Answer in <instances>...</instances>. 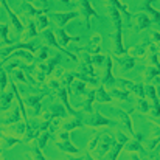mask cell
<instances>
[{"label":"cell","mask_w":160,"mask_h":160,"mask_svg":"<svg viewBox=\"0 0 160 160\" xmlns=\"http://www.w3.org/2000/svg\"><path fill=\"white\" fill-rule=\"evenodd\" d=\"M117 143V140L109 134V132H103V135H101V140H100V143H98V146L90 152V154H93L92 157L97 160H103L104 159V156H106L107 152L112 149V146Z\"/></svg>","instance_id":"cell-1"},{"label":"cell","mask_w":160,"mask_h":160,"mask_svg":"<svg viewBox=\"0 0 160 160\" xmlns=\"http://www.w3.org/2000/svg\"><path fill=\"white\" fill-rule=\"evenodd\" d=\"M82 121H84V126H89V128H100V126H118V123L112 118H109L106 115L100 113V112H95V113H90L87 118L82 117Z\"/></svg>","instance_id":"cell-2"},{"label":"cell","mask_w":160,"mask_h":160,"mask_svg":"<svg viewBox=\"0 0 160 160\" xmlns=\"http://www.w3.org/2000/svg\"><path fill=\"white\" fill-rule=\"evenodd\" d=\"M101 44H103V38H101L100 33H93V34H90V38H89V44H87V47H84V53L90 54V56L100 53Z\"/></svg>","instance_id":"cell-3"},{"label":"cell","mask_w":160,"mask_h":160,"mask_svg":"<svg viewBox=\"0 0 160 160\" xmlns=\"http://www.w3.org/2000/svg\"><path fill=\"white\" fill-rule=\"evenodd\" d=\"M124 149L128 152H145L146 149L143 148V134H134V140H129L124 145Z\"/></svg>","instance_id":"cell-4"},{"label":"cell","mask_w":160,"mask_h":160,"mask_svg":"<svg viewBox=\"0 0 160 160\" xmlns=\"http://www.w3.org/2000/svg\"><path fill=\"white\" fill-rule=\"evenodd\" d=\"M79 14L82 16V19H84L86 23H87V31H89V28H90V16L100 19V14L93 9V6L90 5L89 0H81V12H79Z\"/></svg>","instance_id":"cell-5"},{"label":"cell","mask_w":160,"mask_h":160,"mask_svg":"<svg viewBox=\"0 0 160 160\" xmlns=\"http://www.w3.org/2000/svg\"><path fill=\"white\" fill-rule=\"evenodd\" d=\"M67 115H68V112L65 110V107L59 106V104H54V106L50 107L48 112H45V113L42 115V120H45V121H53L54 118H67Z\"/></svg>","instance_id":"cell-6"},{"label":"cell","mask_w":160,"mask_h":160,"mask_svg":"<svg viewBox=\"0 0 160 160\" xmlns=\"http://www.w3.org/2000/svg\"><path fill=\"white\" fill-rule=\"evenodd\" d=\"M117 81H120V82L123 84V87H128V89L131 90V93H134L135 97H138V98H146L145 86H143V84H135V82H132V81H129V79H117Z\"/></svg>","instance_id":"cell-7"},{"label":"cell","mask_w":160,"mask_h":160,"mask_svg":"<svg viewBox=\"0 0 160 160\" xmlns=\"http://www.w3.org/2000/svg\"><path fill=\"white\" fill-rule=\"evenodd\" d=\"M56 97L62 101V104L65 107V110L68 112V115H72V117H78V115H81V113H78L75 109H72L70 106V101H68V90H67V87H61L58 92H56Z\"/></svg>","instance_id":"cell-8"},{"label":"cell","mask_w":160,"mask_h":160,"mask_svg":"<svg viewBox=\"0 0 160 160\" xmlns=\"http://www.w3.org/2000/svg\"><path fill=\"white\" fill-rule=\"evenodd\" d=\"M79 17L78 11H70V12H53V19L56 20V23L59 25V28H62L64 25H67L72 19Z\"/></svg>","instance_id":"cell-9"},{"label":"cell","mask_w":160,"mask_h":160,"mask_svg":"<svg viewBox=\"0 0 160 160\" xmlns=\"http://www.w3.org/2000/svg\"><path fill=\"white\" fill-rule=\"evenodd\" d=\"M148 47H149V39H143L142 42L135 44L134 47H131L128 50V54L132 56V58H140V56H145L148 53Z\"/></svg>","instance_id":"cell-10"},{"label":"cell","mask_w":160,"mask_h":160,"mask_svg":"<svg viewBox=\"0 0 160 160\" xmlns=\"http://www.w3.org/2000/svg\"><path fill=\"white\" fill-rule=\"evenodd\" d=\"M134 19H135V27H134V30H135V31L146 30V28H149V27L152 25L151 17H149L148 14H145V12H138Z\"/></svg>","instance_id":"cell-11"},{"label":"cell","mask_w":160,"mask_h":160,"mask_svg":"<svg viewBox=\"0 0 160 160\" xmlns=\"http://www.w3.org/2000/svg\"><path fill=\"white\" fill-rule=\"evenodd\" d=\"M79 128H84L82 115H78L72 120H62V124H61V129L68 131V132H72L73 129H79Z\"/></svg>","instance_id":"cell-12"},{"label":"cell","mask_w":160,"mask_h":160,"mask_svg":"<svg viewBox=\"0 0 160 160\" xmlns=\"http://www.w3.org/2000/svg\"><path fill=\"white\" fill-rule=\"evenodd\" d=\"M45 97V93H41V95H30L27 97V104L33 109V117L36 118L41 112V100Z\"/></svg>","instance_id":"cell-13"},{"label":"cell","mask_w":160,"mask_h":160,"mask_svg":"<svg viewBox=\"0 0 160 160\" xmlns=\"http://www.w3.org/2000/svg\"><path fill=\"white\" fill-rule=\"evenodd\" d=\"M115 82H117V79H115V76H113V73H112V58L107 56L106 68H104V76H103V86L112 87Z\"/></svg>","instance_id":"cell-14"},{"label":"cell","mask_w":160,"mask_h":160,"mask_svg":"<svg viewBox=\"0 0 160 160\" xmlns=\"http://www.w3.org/2000/svg\"><path fill=\"white\" fill-rule=\"evenodd\" d=\"M54 146L58 149H61L62 152H67V154H79V149L70 140H64V142L58 140V142H54Z\"/></svg>","instance_id":"cell-15"},{"label":"cell","mask_w":160,"mask_h":160,"mask_svg":"<svg viewBox=\"0 0 160 160\" xmlns=\"http://www.w3.org/2000/svg\"><path fill=\"white\" fill-rule=\"evenodd\" d=\"M79 72L81 73H86L89 76H95V72H93V64H92V56L87 53H84L82 56V64L79 67Z\"/></svg>","instance_id":"cell-16"},{"label":"cell","mask_w":160,"mask_h":160,"mask_svg":"<svg viewBox=\"0 0 160 160\" xmlns=\"http://www.w3.org/2000/svg\"><path fill=\"white\" fill-rule=\"evenodd\" d=\"M95 101H98L101 104H109V103L113 101V98H112L110 93L106 92L104 86H98V89L95 90Z\"/></svg>","instance_id":"cell-17"},{"label":"cell","mask_w":160,"mask_h":160,"mask_svg":"<svg viewBox=\"0 0 160 160\" xmlns=\"http://www.w3.org/2000/svg\"><path fill=\"white\" fill-rule=\"evenodd\" d=\"M61 59H62V56H61V54H54L53 58L48 61V64H47V65H44V64H39V65H41V68L45 72V75L48 76V75H52V73H53L54 70H56V67L61 64Z\"/></svg>","instance_id":"cell-18"},{"label":"cell","mask_w":160,"mask_h":160,"mask_svg":"<svg viewBox=\"0 0 160 160\" xmlns=\"http://www.w3.org/2000/svg\"><path fill=\"white\" fill-rule=\"evenodd\" d=\"M56 36H58V38H59V41L62 42V45H61L62 48H64V47H67L70 42H79V38H78V36H68V34L65 33V30H64V28H59V30L56 31Z\"/></svg>","instance_id":"cell-19"},{"label":"cell","mask_w":160,"mask_h":160,"mask_svg":"<svg viewBox=\"0 0 160 160\" xmlns=\"http://www.w3.org/2000/svg\"><path fill=\"white\" fill-rule=\"evenodd\" d=\"M73 76H75L78 81L84 82L86 86H87V84H89V86H92V87H98V86H100V82H98V79H97L95 76H89V75L81 73V72H75V73H73Z\"/></svg>","instance_id":"cell-20"},{"label":"cell","mask_w":160,"mask_h":160,"mask_svg":"<svg viewBox=\"0 0 160 160\" xmlns=\"http://www.w3.org/2000/svg\"><path fill=\"white\" fill-rule=\"evenodd\" d=\"M123 28H115V56L124 54V47H123Z\"/></svg>","instance_id":"cell-21"},{"label":"cell","mask_w":160,"mask_h":160,"mask_svg":"<svg viewBox=\"0 0 160 160\" xmlns=\"http://www.w3.org/2000/svg\"><path fill=\"white\" fill-rule=\"evenodd\" d=\"M145 81H156V82H160V72L156 68V67H152V65H148L146 67V70H145Z\"/></svg>","instance_id":"cell-22"},{"label":"cell","mask_w":160,"mask_h":160,"mask_svg":"<svg viewBox=\"0 0 160 160\" xmlns=\"http://www.w3.org/2000/svg\"><path fill=\"white\" fill-rule=\"evenodd\" d=\"M45 11H48V8H36V6H33L31 3H28V2L23 3V12H25L27 16H41V14H44Z\"/></svg>","instance_id":"cell-23"},{"label":"cell","mask_w":160,"mask_h":160,"mask_svg":"<svg viewBox=\"0 0 160 160\" xmlns=\"http://www.w3.org/2000/svg\"><path fill=\"white\" fill-rule=\"evenodd\" d=\"M117 61L120 62V65H121V68H124V70H131V68H134V65H135V62H137V59L135 58H132V56H117Z\"/></svg>","instance_id":"cell-24"},{"label":"cell","mask_w":160,"mask_h":160,"mask_svg":"<svg viewBox=\"0 0 160 160\" xmlns=\"http://www.w3.org/2000/svg\"><path fill=\"white\" fill-rule=\"evenodd\" d=\"M84 97H86V101L82 104V110L86 113H92V104L95 101V90H87Z\"/></svg>","instance_id":"cell-25"},{"label":"cell","mask_w":160,"mask_h":160,"mask_svg":"<svg viewBox=\"0 0 160 160\" xmlns=\"http://www.w3.org/2000/svg\"><path fill=\"white\" fill-rule=\"evenodd\" d=\"M151 3H152V0H146L145 5H143V8H145V11L148 12V16L151 17L152 22H160V12L151 6Z\"/></svg>","instance_id":"cell-26"},{"label":"cell","mask_w":160,"mask_h":160,"mask_svg":"<svg viewBox=\"0 0 160 160\" xmlns=\"http://www.w3.org/2000/svg\"><path fill=\"white\" fill-rule=\"evenodd\" d=\"M107 9H109V14H110V17H112V20H113V23H115V28H123V20H121V14H120V11L115 8V6H107Z\"/></svg>","instance_id":"cell-27"},{"label":"cell","mask_w":160,"mask_h":160,"mask_svg":"<svg viewBox=\"0 0 160 160\" xmlns=\"http://www.w3.org/2000/svg\"><path fill=\"white\" fill-rule=\"evenodd\" d=\"M107 2H109V3L112 5V6H115V8H117V9H118L120 12H123L128 22H131V20H132V16H131V12L128 11V8H126V6H124V5H123V3H121L120 0H107Z\"/></svg>","instance_id":"cell-28"},{"label":"cell","mask_w":160,"mask_h":160,"mask_svg":"<svg viewBox=\"0 0 160 160\" xmlns=\"http://www.w3.org/2000/svg\"><path fill=\"white\" fill-rule=\"evenodd\" d=\"M2 3H3V6H5V9L8 11V14L11 16V20H12V25H14V27L17 28V31H22V30H23V25H22V22H20L19 19H17V16H16V14L12 12V9H11V8L8 6V3H6V0H2Z\"/></svg>","instance_id":"cell-29"},{"label":"cell","mask_w":160,"mask_h":160,"mask_svg":"<svg viewBox=\"0 0 160 160\" xmlns=\"http://www.w3.org/2000/svg\"><path fill=\"white\" fill-rule=\"evenodd\" d=\"M12 58H20V59H25V61H28V62H33L34 61V54L31 53V52H25V50H14L12 53H11ZM11 56H8V58H11ZM8 58H5V59H8Z\"/></svg>","instance_id":"cell-30"},{"label":"cell","mask_w":160,"mask_h":160,"mask_svg":"<svg viewBox=\"0 0 160 160\" xmlns=\"http://www.w3.org/2000/svg\"><path fill=\"white\" fill-rule=\"evenodd\" d=\"M135 106H137V110H138V112H142V113H145V115L149 113V112H151V107H152L151 106V101L146 100V98H138Z\"/></svg>","instance_id":"cell-31"},{"label":"cell","mask_w":160,"mask_h":160,"mask_svg":"<svg viewBox=\"0 0 160 160\" xmlns=\"http://www.w3.org/2000/svg\"><path fill=\"white\" fill-rule=\"evenodd\" d=\"M48 138H50V132L45 131V132H42L38 138H34V145H36L39 149H44L45 145H47V142H48Z\"/></svg>","instance_id":"cell-32"},{"label":"cell","mask_w":160,"mask_h":160,"mask_svg":"<svg viewBox=\"0 0 160 160\" xmlns=\"http://www.w3.org/2000/svg\"><path fill=\"white\" fill-rule=\"evenodd\" d=\"M12 97H14V90H12V92H9V93H5V95H2V97H0V110L6 109V107L11 104Z\"/></svg>","instance_id":"cell-33"},{"label":"cell","mask_w":160,"mask_h":160,"mask_svg":"<svg viewBox=\"0 0 160 160\" xmlns=\"http://www.w3.org/2000/svg\"><path fill=\"white\" fill-rule=\"evenodd\" d=\"M50 25V20H48V17L47 16H44V14H41V16H38V23H36V28L38 30H47V27Z\"/></svg>","instance_id":"cell-34"},{"label":"cell","mask_w":160,"mask_h":160,"mask_svg":"<svg viewBox=\"0 0 160 160\" xmlns=\"http://www.w3.org/2000/svg\"><path fill=\"white\" fill-rule=\"evenodd\" d=\"M110 95H112V98H118V100H129V92H126V90H120V89H112L110 90Z\"/></svg>","instance_id":"cell-35"},{"label":"cell","mask_w":160,"mask_h":160,"mask_svg":"<svg viewBox=\"0 0 160 160\" xmlns=\"http://www.w3.org/2000/svg\"><path fill=\"white\" fill-rule=\"evenodd\" d=\"M31 157H33V160H47L42 154V149H39L34 143L31 145Z\"/></svg>","instance_id":"cell-36"},{"label":"cell","mask_w":160,"mask_h":160,"mask_svg":"<svg viewBox=\"0 0 160 160\" xmlns=\"http://www.w3.org/2000/svg\"><path fill=\"white\" fill-rule=\"evenodd\" d=\"M38 36V28H36V23L34 22H28V30L25 33V38H36Z\"/></svg>","instance_id":"cell-37"},{"label":"cell","mask_w":160,"mask_h":160,"mask_svg":"<svg viewBox=\"0 0 160 160\" xmlns=\"http://www.w3.org/2000/svg\"><path fill=\"white\" fill-rule=\"evenodd\" d=\"M106 59H107L106 54L97 53V54H93V56H92V64H93V65H103V64L106 62Z\"/></svg>","instance_id":"cell-38"},{"label":"cell","mask_w":160,"mask_h":160,"mask_svg":"<svg viewBox=\"0 0 160 160\" xmlns=\"http://www.w3.org/2000/svg\"><path fill=\"white\" fill-rule=\"evenodd\" d=\"M19 118H20V109H16L12 113H9V115H8V118H6L3 123H17V121H19Z\"/></svg>","instance_id":"cell-39"},{"label":"cell","mask_w":160,"mask_h":160,"mask_svg":"<svg viewBox=\"0 0 160 160\" xmlns=\"http://www.w3.org/2000/svg\"><path fill=\"white\" fill-rule=\"evenodd\" d=\"M101 135H103V132H100V134H95L93 135V138L90 140V143H89V152H92L97 146H98V143H100V140H101Z\"/></svg>","instance_id":"cell-40"},{"label":"cell","mask_w":160,"mask_h":160,"mask_svg":"<svg viewBox=\"0 0 160 160\" xmlns=\"http://www.w3.org/2000/svg\"><path fill=\"white\" fill-rule=\"evenodd\" d=\"M0 41H3L5 44H12L9 39H8V27L6 25H0Z\"/></svg>","instance_id":"cell-41"},{"label":"cell","mask_w":160,"mask_h":160,"mask_svg":"<svg viewBox=\"0 0 160 160\" xmlns=\"http://www.w3.org/2000/svg\"><path fill=\"white\" fill-rule=\"evenodd\" d=\"M148 64L152 65V67H156L160 72V61H159V56H157V54L149 53V56H148Z\"/></svg>","instance_id":"cell-42"},{"label":"cell","mask_w":160,"mask_h":160,"mask_svg":"<svg viewBox=\"0 0 160 160\" xmlns=\"http://www.w3.org/2000/svg\"><path fill=\"white\" fill-rule=\"evenodd\" d=\"M75 92L78 93V95H86V84L84 82H81V81H76V84H75Z\"/></svg>","instance_id":"cell-43"},{"label":"cell","mask_w":160,"mask_h":160,"mask_svg":"<svg viewBox=\"0 0 160 160\" xmlns=\"http://www.w3.org/2000/svg\"><path fill=\"white\" fill-rule=\"evenodd\" d=\"M3 142H5V148H11V146L19 143V138H16V137H3Z\"/></svg>","instance_id":"cell-44"},{"label":"cell","mask_w":160,"mask_h":160,"mask_svg":"<svg viewBox=\"0 0 160 160\" xmlns=\"http://www.w3.org/2000/svg\"><path fill=\"white\" fill-rule=\"evenodd\" d=\"M149 42H151V44H160V31L159 30L151 31V34H149Z\"/></svg>","instance_id":"cell-45"},{"label":"cell","mask_w":160,"mask_h":160,"mask_svg":"<svg viewBox=\"0 0 160 160\" xmlns=\"http://www.w3.org/2000/svg\"><path fill=\"white\" fill-rule=\"evenodd\" d=\"M115 137H117V142H118V143H123V145H126V143H128V142L131 140V138H129L128 135H124V134H123L121 131H117Z\"/></svg>","instance_id":"cell-46"},{"label":"cell","mask_w":160,"mask_h":160,"mask_svg":"<svg viewBox=\"0 0 160 160\" xmlns=\"http://www.w3.org/2000/svg\"><path fill=\"white\" fill-rule=\"evenodd\" d=\"M48 86H50V89H53L54 92H58L61 87H64L59 79H50V81H48Z\"/></svg>","instance_id":"cell-47"},{"label":"cell","mask_w":160,"mask_h":160,"mask_svg":"<svg viewBox=\"0 0 160 160\" xmlns=\"http://www.w3.org/2000/svg\"><path fill=\"white\" fill-rule=\"evenodd\" d=\"M6 73L5 72H0V90L3 92L5 90V87H6Z\"/></svg>","instance_id":"cell-48"},{"label":"cell","mask_w":160,"mask_h":160,"mask_svg":"<svg viewBox=\"0 0 160 160\" xmlns=\"http://www.w3.org/2000/svg\"><path fill=\"white\" fill-rule=\"evenodd\" d=\"M47 58H48V47H44V48L41 50V54H39V64L44 62Z\"/></svg>","instance_id":"cell-49"},{"label":"cell","mask_w":160,"mask_h":160,"mask_svg":"<svg viewBox=\"0 0 160 160\" xmlns=\"http://www.w3.org/2000/svg\"><path fill=\"white\" fill-rule=\"evenodd\" d=\"M59 140L61 142H64V140H70V132L68 131H64V129H61V132H59Z\"/></svg>","instance_id":"cell-50"},{"label":"cell","mask_w":160,"mask_h":160,"mask_svg":"<svg viewBox=\"0 0 160 160\" xmlns=\"http://www.w3.org/2000/svg\"><path fill=\"white\" fill-rule=\"evenodd\" d=\"M34 2L38 6H47V3H48V0H34Z\"/></svg>","instance_id":"cell-51"},{"label":"cell","mask_w":160,"mask_h":160,"mask_svg":"<svg viewBox=\"0 0 160 160\" xmlns=\"http://www.w3.org/2000/svg\"><path fill=\"white\" fill-rule=\"evenodd\" d=\"M16 76H17V78H19V79L22 81V82H27V78H25V76H23V75H22L20 72H17V73H16Z\"/></svg>","instance_id":"cell-52"},{"label":"cell","mask_w":160,"mask_h":160,"mask_svg":"<svg viewBox=\"0 0 160 160\" xmlns=\"http://www.w3.org/2000/svg\"><path fill=\"white\" fill-rule=\"evenodd\" d=\"M129 160H140V157L137 156V152H131L129 154Z\"/></svg>","instance_id":"cell-53"},{"label":"cell","mask_w":160,"mask_h":160,"mask_svg":"<svg viewBox=\"0 0 160 160\" xmlns=\"http://www.w3.org/2000/svg\"><path fill=\"white\" fill-rule=\"evenodd\" d=\"M62 2H65V3H68V2H70V0H62Z\"/></svg>","instance_id":"cell-54"},{"label":"cell","mask_w":160,"mask_h":160,"mask_svg":"<svg viewBox=\"0 0 160 160\" xmlns=\"http://www.w3.org/2000/svg\"><path fill=\"white\" fill-rule=\"evenodd\" d=\"M0 154H2V148H0Z\"/></svg>","instance_id":"cell-55"},{"label":"cell","mask_w":160,"mask_h":160,"mask_svg":"<svg viewBox=\"0 0 160 160\" xmlns=\"http://www.w3.org/2000/svg\"><path fill=\"white\" fill-rule=\"evenodd\" d=\"M0 160H3V159H0Z\"/></svg>","instance_id":"cell-56"}]
</instances>
